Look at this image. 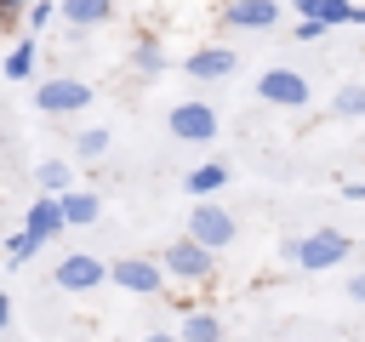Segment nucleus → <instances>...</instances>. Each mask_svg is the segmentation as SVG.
<instances>
[{
  "instance_id": "aec40b11",
  "label": "nucleus",
  "mask_w": 365,
  "mask_h": 342,
  "mask_svg": "<svg viewBox=\"0 0 365 342\" xmlns=\"http://www.w3.org/2000/svg\"><path fill=\"white\" fill-rule=\"evenodd\" d=\"M331 114H336V120H365V86H342V91L331 97Z\"/></svg>"
},
{
  "instance_id": "412c9836",
  "label": "nucleus",
  "mask_w": 365,
  "mask_h": 342,
  "mask_svg": "<svg viewBox=\"0 0 365 342\" xmlns=\"http://www.w3.org/2000/svg\"><path fill=\"white\" fill-rule=\"evenodd\" d=\"M40 245H46V239H40V234H34V228H17V234H11V239H6V256H11V262H29V256H34V251H40Z\"/></svg>"
},
{
  "instance_id": "cd10ccee",
  "label": "nucleus",
  "mask_w": 365,
  "mask_h": 342,
  "mask_svg": "<svg viewBox=\"0 0 365 342\" xmlns=\"http://www.w3.org/2000/svg\"><path fill=\"white\" fill-rule=\"evenodd\" d=\"M291 6H297L302 17H319V0H291Z\"/></svg>"
},
{
  "instance_id": "f3484780",
  "label": "nucleus",
  "mask_w": 365,
  "mask_h": 342,
  "mask_svg": "<svg viewBox=\"0 0 365 342\" xmlns=\"http://www.w3.org/2000/svg\"><path fill=\"white\" fill-rule=\"evenodd\" d=\"M63 211H68V228H86V222H97L103 200H97V194H80V188H68V194H63Z\"/></svg>"
},
{
  "instance_id": "0eeeda50",
  "label": "nucleus",
  "mask_w": 365,
  "mask_h": 342,
  "mask_svg": "<svg viewBox=\"0 0 365 342\" xmlns=\"http://www.w3.org/2000/svg\"><path fill=\"white\" fill-rule=\"evenodd\" d=\"M51 285H57V291H68V296H86V291L108 285V262H97L91 251H68V256H57Z\"/></svg>"
},
{
  "instance_id": "9d476101",
  "label": "nucleus",
  "mask_w": 365,
  "mask_h": 342,
  "mask_svg": "<svg viewBox=\"0 0 365 342\" xmlns=\"http://www.w3.org/2000/svg\"><path fill=\"white\" fill-rule=\"evenodd\" d=\"M182 74L188 80H234L240 74V51L234 46H200L182 57Z\"/></svg>"
},
{
  "instance_id": "7ed1b4c3",
  "label": "nucleus",
  "mask_w": 365,
  "mask_h": 342,
  "mask_svg": "<svg viewBox=\"0 0 365 342\" xmlns=\"http://www.w3.org/2000/svg\"><path fill=\"white\" fill-rule=\"evenodd\" d=\"M97 103V91L86 86V80H74V74H51V80H40V91H34V108L40 114H80V108H91Z\"/></svg>"
},
{
  "instance_id": "423d86ee",
  "label": "nucleus",
  "mask_w": 365,
  "mask_h": 342,
  "mask_svg": "<svg viewBox=\"0 0 365 342\" xmlns=\"http://www.w3.org/2000/svg\"><path fill=\"white\" fill-rule=\"evenodd\" d=\"M165 131H171L177 142H217L222 120H217L211 103H171V108H165Z\"/></svg>"
},
{
  "instance_id": "f03ea898",
  "label": "nucleus",
  "mask_w": 365,
  "mask_h": 342,
  "mask_svg": "<svg viewBox=\"0 0 365 342\" xmlns=\"http://www.w3.org/2000/svg\"><path fill=\"white\" fill-rule=\"evenodd\" d=\"M160 262H165V274H171V279H182V285H205V279L217 274V251H211V245H200L194 234L171 239V245L160 251Z\"/></svg>"
},
{
  "instance_id": "bb28decb",
  "label": "nucleus",
  "mask_w": 365,
  "mask_h": 342,
  "mask_svg": "<svg viewBox=\"0 0 365 342\" xmlns=\"http://www.w3.org/2000/svg\"><path fill=\"white\" fill-rule=\"evenodd\" d=\"M342 291H348V302H365V274H354V279H348Z\"/></svg>"
},
{
  "instance_id": "9b49d317",
  "label": "nucleus",
  "mask_w": 365,
  "mask_h": 342,
  "mask_svg": "<svg viewBox=\"0 0 365 342\" xmlns=\"http://www.w3.org/2000/svg\"><path fill=\"white\" fill-rule=\"evenodd\" d=\"M23 228H34L40 239H57V234H68V211H63V194H40V200L29 205V217H23Z\"/></svg>"
},
{
  "instance_id": "f257e3e1",
  "label": "nucleus",
  "mask_w": 365,
  "mask_h": 342,
  "mask_svg": "<svg viewBox=\"0 0 365 342\" xmlns=\"http://www.w3.org/2000/svg\"><path fill=\"white\" fill-rule=\"evenodd\" d=\"M279 251H285V262H297L302 274H325V268H336V262L354 256V239H348L342 228H314V234L279 239Z\"/></svg>"
},
{
  "instance_id": "a211bd4d",
  "label": "nucleus",
  "mask_w": 365,
  "mask_h": 342,
  "mask_svg": "<svg viewBox=\"0 0 365 342\" xmlns=\"http://www.w3.org/2000/svg\"><path fill=\"white\" fill-rule=\"evenodd\" d=\"M108 148H114V137H108V125H86V131L74 137V154H80L86 165H91V160H103Z\"/></svg>"
},
{
  "instance_id": "5701e85b",
  "label": "nucleus",
  "mask_w": 365,
  "mask_h": 342,
  "mask_svg": "<svg viewBox=\"0 0 365 342\" xmlns=\"http://www.w3.org/2000/svg\"><path fill=\"white\" fill-rule=\"evenodd\" d=\"M319 17L336 28V23H354V0H319Z\"/></svg>"
},
{
  "instance_id": "6ab92c4d",
  "label": "nucleus",
  "mask_w": 365,
  "mask_h": 342,
  "mask_svg": "<svg viewBox=\"0 0 365 342\" xmlns=\"http://www.w3.org/2000/svg\"><path fill=\"white\" fill-rule=\"evenodd\" d=\"M0 68H6V80H29V74H34V34H29V40H17V46L6 51V63H0Z\"/></svg>"
},
{
  "instance_id": "1a4fd4ad",
  "label": "nucleus",
  "mask_w": 365,
  "mask_h": 342,
  "mask_svg": "<svg viewBox=\"0 0 365 342\" xmlns=\"http://www.w3.org/2000/svg\"><path fill=\"white\" fill-rule=\"evenodd\" d=\"M222 28H245V34H262V28H279L285 6L279 0H222Z\"/></svg>"
},
{
  "instance_id": "393cba45",
  "label": "nucleus",
  "mask_w": 365,
  "mask_h": 342,
  "mask_svg": "<svg viewBox=\"0 0 365 342\" xmlns=\"http://www.w3.org/2000/svg\"><path fill=\"white\" fill-rule=\"evenodd\" d=\"M29 6H34V0H0V11H6V23H17V17L29 11Z\"/></svg>"
},
{
  "instance_id": "dca6fc26",
  "label": "nucleus",
  "mask_w": 365,
  "mask_h": 342,
  "mask_svg": "<svg viewBox=\"0 0 365 342\" xmlns=\"http://www.w3.org/2000/svg\"><path fill=\"white\" fill-rule=\"evenodd\" d=\"M34 182H40V194H68L74 188V171H68V160H40L34 165Z\"/></svg>"
},
{
  "instance_id": "2eb2a0df",
  "label": "nucleus",
  "mask_w": 365,
  "mask_h": 342,
  "mask_svg": "<svg viewBox=\"0 0 365 342\" xmlns=\"http://www.w3.org/2000/svg\"><path fill=\"white\" fill-rule=\"evenodd\" d=\"M182 188H188V194H217V188H228V165H222V160H205V165H194V171L182 177Z\"/></svg>"
},
{
  "instance_id": "b1692460",
  "label": "nucleus",
  "mask_w": 365,
  "mask_h": 342,
  "mask_svg": "<svg viewBox=\"0 0 365 342\" xmlns=\"http://www.w3.org/2000/svg\"><path fill=\"white\" fill-rule=\"evenodd\" d=\"M325 34H331L325 17H302V23H297V40H325Z\"/></svg>"
},
{
  "instance_id": "4be33fe9",
  "label": "nucleus",
  "mask_w": 365,
  "mask_h": 342,
  "mask_svg": "<svg viewBox=\"0 0 365 342\" xmlns=\"http://www.w3.org/2000/svg\"><path fill=\"white\" fill-rule=\"evenodd\" d=\"M51 17H63V0H34V6L23 11V28H29V34H40Z\"/></svg>"
},
{
  "instance_id": "2f4dec72",
  "label": "nucleus",
  "mask_w": 365,
  "mask_h": 342,
  "mask_svg": "<svg viewBox=\"0 0 365 342\" xmlns=\"http://www.w3.org/2000/svg\"><path fill=\"white\" fill-rule=\"evenodd\" d=\"M0 342H11V336H0Z\"/></svg>"
},
{
  "instance_id": "a878e982",
  "label": "nucleus",
  "mask_w": 365,
  "mask_h": 342,
  "mask_svg": "<svg viewBox=\"0 0 365 342\" xmlns=\"http://www.w3.org/2000/svg\"><path fill=\"white\" fill-rule=\"evenodd\" d=\"M6 331H11V291L0 285V336H6Z\"/></svg>"
},
{
  "instance_id": "c756f323",
  "label": "nucleus",
  "mask_w": 365,
  "mask_h": 342,
  "mask_svg": "<svg viewBox=\"0 0 365 342\" xmlns=\"http://www.w3.org/2000/svg\"><path fill=\"white\" fill-rule=\"evenodd\" d=\"M354 28H365V6H354Z\"/></svg>"
},
{
  "instance_id": "f8f14e48",
  "label": "nucleus",
  "mask_w": 365,
  "mask_h": 342,
  "mask_svg": "<svg viewBox=\"0 0 365 342\" xmlns=\"http://www.w3.org/2000/svg\"><path fill=\"white\" fill-rule=\"evenodd\" d=\"M114 17V0H63V23L68 28H103Z\"/></svg>"
},
{
  "instance_id": "4468645a",
  "label": "nucleus",
  "mask_w": 365,
  "mask_h": 342,
  "mask_svg": "<svg viewBox=\"0 0 365 342\" xmlns=\"http://www.w3.org/2000/svg\"><path fill=\"white\" fill-rule=\"evenodd\" d=\"M177 336H182V342H228L222 319H217V314H200V308L182 314V331H177Z\"/></svg>"
},
{
  "instance_id": "7c9ffc66",
  "label": "nucleus",
  "mask_w": 365,
  "mask_h": 342,
  "mask_svg": "<svg viewBox=\"0 0 365 342\" xmlns=\"http://www.w3.org/2000/svg\"><path fill=\"white\" fill-rule=\"evenodd\" d=\"M0 28H11V23H6V11H0Z\"/></svg>"
},
{
  "instance_id": "20e7f679",
  "label": "nucleus",
  "mask_w": 365,
  "mask_h": 342,
  "mask_svg": "<svg viewBox=\"0 0 365 342\" xmlns=\"http://www.w3.org/2000/svg\"><path fill=\"white\" fill-rule=\"evenodd\" d=\"M182 234H194L200 245H211V251H228L234 239H240V222H234V211L228 205H217V200H200L194 211H188V228Z\"/></svg>"
},
{
  "instance_id": "ddd939ff",
  "label": "nucleus",
  "mask_w": 365,
  "mask_h": 342,
  "mask_svg": "<svg viewBox=\"0 0 365 342\" xmlns=\"http://www.w3.org/2000/svg\"><path fill=\"white\" fill-rule=\"evenodd\" d=\"M131 68H137V80H160V74H165L171 63H165V51H160V40H148V34H143V40L131 46Z\"/></svg>"
},
{
  "instance_id": "39448f33",
  "label": "nucleus",
  "mask_w": 365,
  "mask_h": 342,
  "mask_svg": "<svg viewBox=\"0 0 365 342\" xmlns=\"http://www.w3.org/2000/svg\"><path fill=\"white\" fill-rule=\"evenodd\" d=\"M165 262L160 256H120V262H108V285H120V291H131V296H160L165 291Z\"/></svg>"
},
{
  "instance_id": "6e6552de",
  "label": "nucleus",
  "mask_w": 365,
  "mask_h": 342,
  "mask_svg": "<svg viewBox=\"0 0 365 342\" xmlns=\"http://www.w3.org/2000/svg\"><path fill=\"white\" fill-rule=\"evenodd\" d=\"M257 97L274 103V108H308V103H314L308 80H302L297 68H262V74H257Z\"/></svg>"
},
{
  "instance_id": "c85d7f7f",
  "label": "nucleus",
  "mask_w": 365,
  "mask_h": 342,
  "mask_svg": "<svg viewBox=\"0 0 365 342\" xmlns=\"http://www.w3.org/2000/svg\"><path fill=\"white\" fill-rule=\"evenodd\" d=\"M143 342H182V336H177V331H148Z\"/></svg>"
}]
</instances>
